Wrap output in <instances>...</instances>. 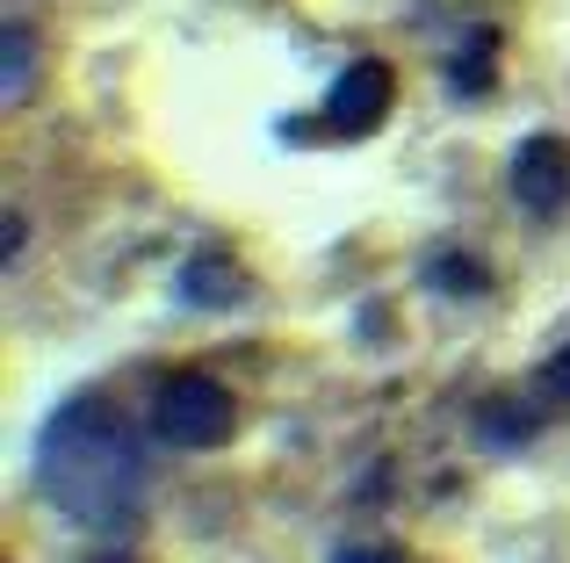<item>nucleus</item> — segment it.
<instances>
[{
  "label": "nucleus",
  "mask_w": 570,
  "mask_h": 563,
  "mask_svg": "<svg viewBox=\"0 0 570 563\" xmlns=\"http://www.w3.org/2000/svg\"><path fill=\"white\" fill-rule=\"evenodd\" d=\"M181 296H188V304H203V310H224V304L246 296V268L224 260V254H195L188 268H181Z\"/></svg>",
  "instance_id": "39448f33"
},
{
  "label": "nucleus",
  "mask_w": 570,
  "mask_h": 563,
  "mask_svg": "<svg viewBox=\"0 0 570 563\" xmlns=\"http://www.w3.org/2000/svg\"><path fill=\"white\" fill-rule=\"evenodd\" d=\"M37 492L72 527L116 535L145 513V448L109 397H72L37 434Z\"/></svg>",
  "instance_id": "f257e3e1"
},
{
  "label": "nucleus",
  "mask_w": 570,
  "mask_h": 563,
  "mask_svg": "<svg viewBox=\"0 0 570 563\" xmlns=\"http://www.w3.org/2000/svg\"><path fill=\"white\" fill-rule=\"evenodd\" d=\"M390 101H397L390 66L383 58H354V66L333 80V95H325V124H333L340 138H362V130H376L390 116Z\"/></svg>",
  "instance_id": "7ed1b4c3"
},
{
  "label": "nucleus",
  "mask_w": 570,
  "mask_h": 563,
  "mask_svg": "<svg viewBox=\"0 0 570 563\" xmlns=\"http://www.w3.org/2000/svg\"><path fill=\"white\" fill-rule=\"evenodd\" d=\"M534 397H542V405H563V412H570V339L542 362V376H534Z\"/></svg>",
  "instance_id": "6e6552de"
},
{
  "label": "nucleus",
  "mask_w": 570,
  "mask_h": 563,
  "mask_svg": "<svg viewBox=\"0 0 570 563\" xmlns=\"http://www.w3.org/2000/svg\"><path fill=\"white\" fill-rule=\"evenodd\" d=\"M333 563H404V556L390 550V542H354V550H340Z\"/></svg>",
  "instance_id": "9d476101"
},
{
  "label": "nucleus",
  "mask_w": 570,
  "mask_h": 563,
  "mask_svg": "<svg viewBox=\"0 0 570 563\" xmlns=\"http://www.w3.org/2000/svg\"><path fill=\"white\" fill-rule=\"evenodd\" d=\"M87 563H130V556H116V550H101V556H87Z\"/></svg>",
  "instance_id": "9b49d317"
},
{
  "label": "nucleus",
  "mask_w": 570,
  "mask_h": 563,
  "mask_svg": "<svg viewBox=\"0 0 570 563\" xmlns=\"http://www.w3.org/2000/svg\"><path fill=\"white\" fill-rule=\"evenodd\" d=\"M528 426H534V412H520L513 397H499V405H484L476 434H484V441H505V448H513V441H528Z\"/></svg>",
  "instance_id": "0eeeda50"
},
{
  "label": "nucleus",
  "mask_w": 570,
  "mask_h": 563,
  "mask_svg": "<svg viewBox=\"0 0 570 563\" xmlns=\"http://www.w3.org/2000/svg\"><path fill=\"white\" fill-rule=\"evenodd\" d=\"M153 434L167 441V448H224V441L238 434V397L224 391L217 376H203V368H174L167 383L153 391Z\"/></svg>",
  "instance_id": "f03ea898"
},
{
  "label": "nucleus",
  "mask_w": 570,
  "mask_h": 563,
  "mask_svg": "<svg viewBox=\"0 0 570 563\" xmlns=\"http://www.w3.org/2000/svg\"><path fill=\"white\" fill-rule=\"evenodd\" d=\"M433 282H455V289H484V268H470V260L441 254V260H433Z\"/></svg>",
  "instance_id": "1a4fd4ad"
},
{
  "label": "nucleus",
  "mask_w": 570,
  "mask_h": 563,
  "mask_svg": "<svg viewBox=\"0 0 570 563\" xmlns=\"http://www.w3.org/2000/svg\"><path fill=\"white\" fill-rule=\"evenodd\" d=\"M513 196H520V210H534V217H557L563 203H570V145L563 138H528L513 152Z\"/></svg>",
  "instance_id": "20e7f679"
},
{
  "label": "nucleus",
  "mask_w": 570,
  "mask_h": 563,
  "mask_svg": "<svg viewBox=\"0 0 570 563\" xmlns=\"http://www.w3.org/2000/svg\"><path fill=\"white\" fill-rule=\"evenodd\" d=\"M8 87H0V95H8V109H22V95L29 87H37V37H29L22 22H8Z\"/></svg>",
  "instance_id": "423d86ee"
}]
</instances>
